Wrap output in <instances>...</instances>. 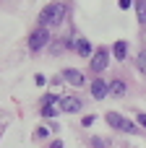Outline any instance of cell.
Here are the masks:
<instances>
[{
  "label": "cell",
  "mask_w": 146,
  "mask_h": 148,
  "mask_svg": "<svg viewBox=\"0 0 146 148\" xmlns=\"http://www.w3.org/2000/svg\"><path fill=\"white\" fill-rule=\"evenodd\" d=\"M65 16H68V8H65V3H50L44 10H42V16H39V23L47 29V26H60L63 21H65Z\"/></svg>",
  "instance_id": "6da1fadb"
},
{
  "label": "cell",
  "mask_w": 146,
  "mask_h": 148,
  "mask_svg": "<svg viewBox=\"0 0 146 148\" xmlns=\"http://www.w3.org/2000/svg\"><path fill=\"white\" fill-rule=\"evenodd\" d=\"M107 122H110V127H115V130H123V133H131V135L138 133V125L131 122V120H125V117L118 114V112H107Z\"/></svg>",
  "instance_id": "7a4b0ae2"
},
{
  "label": "cell",
  "mask_w": 146,
  "mask_h": 148,
  "mask_svg": "<svg viewBox=\"0 0 146 148\" xmlns=\"http://www.w3.org/2000/svg\"><path fill=\"white\" fill-rule=\"evenodd\" d=\"M47 42H50V31H47L44 26H39V29L29 36V49H42Z\"/></svg>",
  "instance_id": "3957f363"
},
{
  "label": "cell",
  "mask_w": 146,
  "mask_h": 148,
  "mask_svg": "<svg viewBox=\"0 0 146 148\" xmlns=\"http://www.w3.org/2000/svg\"><path fill=\"white\" fill-rule=\"evenodd\" d=\"M110 65V57H107V49H99L94 57H91V73H102L104 68Z\"/></svg>",
  "instance_id": "277c9868"
},
{
  "label": "cell",
  "mask_w": 146,
  "mask_h": 148,
  "mask_svg": "<svg viewBox=\"0 0 146 148\" xmlns=\"http://www.w3.org/2000/svg\"><path fill=\"white\" fill-rule=\"evenodd\" d=\"M107 94H110V86H107L102 78H94V81H91V96H94L97 101H102Z\"/></svg>",
  "instance_id": "5b68a950"
},
{
  "label": "cell",
  "mask_w": 146,
  "mask_h": 148,
  "mask_svg": "<svg viewBox=\"0 0 146 148\" xmlns=\"http://www.w3.org/2000/svg\"><path fill=\"white\" fill-rule=\"evenodd\" d=\"M63 81H68L73 86H84V73L76 68H68V70H63Z\"/></svg>",
  "instance_id": "8992f818"
},
{
  "label": "cell",
  "mask_w": 146,
  "mask_h": 148,
  "mask_svg": "<svg viewBox=\"0 0 146 148\" xmlns=\"http://www.w3.org/2000/svg\"><path fill=\"white\" fill-rule=\"evenodd\" d=\"M60 109H63V112H81V99L65 96V99H60Z\"/></svg>",
  "instance_id": "52a82bcc"
},
{
  "label": "cell",
  "mask_w": 146,
  "mask_h": 148,
  "mask_svg": "<svg viewBox=\"0 0 146 148\" xmlns=\"http://www.w3.org/2000/svg\"><path fill=\"white\" fill-rule=\"evenodd\" d=\"M125 91H128V88H125V83H123V81H112V83H110V94H112L115 99L125 96Z\"/></svg>",
  "instance_id": "ba28073f"
},
{
  "label": "cell",
  "mask_w": 146,
  "mask_h": 148,
  "mask_svg": "<svg viewBox=\"0 0 146 148\" xmlns=\"http://www.w3.org/2000/svg\"><path fill=\"white\" fill-rule=\"evenodd\" d=\"M57 104H60L57 96H50V104H44L42 114H44V117H55V114H57Z\"/></svg>",
  "instance_id": "9c48e42d"
},
{
  "label": "cell",
  "mask_w": 146,
  "mask_h": 148,
  "mask_svg": "<svg viewBox=\"0 0 146 148\" xmlns=\"http://www.w3.org/2000/svg\"><path fill=\"white\" fill-rule=\"evenodd\" d=\"M73 47H76V49H78V55H84V57H89V55H91V44H89L86 39H78Z\"/></svg>",
  "instance_id": "30bf717a"
},
{
  "label": "cell",
  "mask_w": 146,
  "mask_h": 148,
  "mask_svg": "<svg viewBox=\"0 0 146 148\" xmlns=\"http://www.w3.org/2000/svg\"><path fill=\"white\" fill-rule=\"evenodd\" d=\"M112 52H115V60H125V55H128V44H125V42H118Z\"/></svg>",
  "instance_id": "8fae6325"
},
{
  "label": "cell",
  "mask_w": 146,
  "mask_h": 148,
  "mask_svg": "<svg viewBox=\"0 0 146 148\" xmlns=\"http://www.w3.org/2000/svg\"><path fill=\"white\" fill-rule=\"evenodd\" d=\"M136 16L138 23H146V0H136Z\"/></svg>",
  "instance_id": "7c38bea8"
},
{
  "label": "cell",
  "mask_w": 146,
  "mask_h": 148,
  "mask_svg": "<svg viewBox=\"0 0 146 148\" xmlns=\"http://www.w3.org/2000/svg\"><path fill=\"white\" fill-rule=\"evenodd\" d=\"M136 65H138V70H141V73H146V49H141V52H138Z\"/></svg>",
  "instance_id": "4fadbf2b"
},
{
  "label": "cell",
  "mask_w": 146,
  "mask_h": 148,
  "mask_svg": "<svg viewBox=\"0 0 146 148\" xmlns=\"http://www.w3.org/2000/svg\"><path fill=\"white\" fill-rule=\"evenodd\" d=\"M91 143H94V146H97V148H107V143H104V140H102V138H94V140H91Z\"/></svg>",
  "instance_id": "5bb4252c"
},
{
  "label": "cell",
  "mask_w": 146,
  "mask_h": 148,
  "mask_svg": "<svg viewBox=\"0 0 146 148\" xmlns=\"http://www.w3.org/2000/svg\"><path fill=\"white\" fill-rule=\"evenodd\" d=\"M81 122H84V125H91V122H94V114H86V117H84Z\"/></svg>",
  "instance_id": "9a60e30c"
},
{
  "label": "cell",
  "mask_w": 146,
  "mask_h": 148,
  "mask_svg": "<svg viewBox=\"0 0 146 148\" xmlns=\"http://www.w3.org/2000/svg\"><path fill=\"white\" fill-rule=\"evenodd\" d=\"M136 117H138V122H141V125H144V127H146V114H144V112H138Z\"/></svg>",
  "instance_id": "2e32d148"
},
{
  "label": "cell",
  "mask_w": 146,
  "mask_h": 148,
  "mask_svg": "<svg viewBox=\"0 0 146 148\" xmlns=\"http://www.w3.org/2000/svg\"><path fill=\"white\" fill-rule=\"evenodd\" d=\"M120 8L125 10V8H131V0H120Z\"/></svg>",
  "instance_id": "e0dca14e"
}]
</instances>
